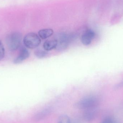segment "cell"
<instances>
[{
	"label": "cell",
	"instance_id": "obj_11",
	"mask_svg": "<svg viewBox=\"0 0 123 123\" xmlns=\"http://www.w3.org/2000/svg\"><path fill=\"white\" fill-rule=\"evenodd\" d=\"M5 49L3 45L0 40V61L3 59L5 56Z\"/></svg>",
	"mask_w": 123,
	"mask_h": 123
},
{
	"label": "cell",
	"instance_id": "obj_2",
	"mask_svg": "<svg viewBox=\"0 0 123 123\" xmlns=\"http://www.w3.org/2000/svg\"><path fill=\"white\" fill-rule=\"evenodd\" d=\"M23 42L26 47L29 49H34L39 45L41 40L37 34L31 32L25 35Z\"/></svg>",
	"mask_w": 123,
	"mask_h": 123
},
{
	"label": "cell",
	"instance_id": "obj_7",
	"mask_svg": "<svg viewBox=\"0 0 123 123\" xmlns=\"http://www.w3.org/2000/svg\"><path fill=\"white\" fill-rule=\"evenodd\" d=\"M57 44V40L55 39L47 40L44 43L43 47L46 51H49L56 48Z\"/></svg>",
	"mask_w": 123,
	"mask_h": 123
},
{
	"label": "cell",
	"instance_id": "obj_1",
	"mask_svg": "<svg viewBox=\"0 0 123 123\" xmlns=\"http://www.w3.org/2000/svg\"><path fill=\"white\" fill-rule=\"evenodd\" d=\"M22 35L18 32H14L8 35L6 38V44L9 50L15 51L20 47Z\"/></svg>",
	"mask_w": 123,
	"mask_h": 123
},
{
	"label": "cell",
	"instance_id": "obj_4",
	"mask_svg": "<svg viewBox=\"0 0 123 123\" xmlns=\"http://www.w3.org/2000/svg\"><path fill=\"white\" fill-rule=\"evenodd\" d=\"M55 39L57 42L55 49L59 51H62L68 47L70 40V37L66 33H61L58 35Z\"/></svg>",
	"mask_w": 123,
	"mask_h": 123
},
{
	"label": "cell",
	"instance_id": "obj_12",
	"mask_svg": "<svg viewBox=\"0 0 123 123\" xmlns=\"http://www.w3.org/2000/svg\"><path fill=\"white\" fill-rule=\"evenodd\" d=\"M101 123H117V121L112 118H107L105 119Z\"/></svg>",
	"mask_w": 123,
	"mask_h": 123
},
{
	"label": "cell",
	"instance_id": "obj_9",
	"mask_svg": "<svg viewBox=\"0 0 123 123\" xmlns=\"http://www.w3.org/2000/svg\"><path fill=\"white\" fill-rule=\"evenodd\" d=\"M35 56L38 58H43L47 56L48 53L46 50H37L35 52Z\"/></svg>",
	"mask_w": 123,
	"mask_h": 123
},
{
	"label": "cell",
	"instance_id": "obj_5",
	"mask_svg": "<svg viewBox=\"0 0 123 123\" xmlns=\"http://www.w3.org/2000/svg\"><path fill=\"white\" fill-rule=\"evenodd\" d=\"M95 35V33L93 30L90 29L86 30L82 35V43L84 45H89L91 44Z\"/></svg>",
	"mask_w": 123,
	"mask_h": 123
},
{
	"label": "cell",
	"instance_id": "obj_3",
	"mask_svg": "<svg viewBox=\"0 0 123 123\" xmlns=\"http://www.w3.org/2000/svg\"><path fill=\"white\" fill-rule=\"evenodd\" d=\"M97 104L96 99L94 97H88L84 98L79 101L77 106L80 109L87 111L91 110L96 106Z\"/></svg>",
	"mask_w": 123,
	"mask_h": 123
},
{
	"label": "cell",
	"instance_id": "obj_10",
	"mask_svg": "<svg viewBox=\"0 0 123 123\" xmlns=\"http://www.w3.org/2000/svg\"><path fill=\"white\" fill-rule=\"evenodd\" d=\"M57 123H72L70 118L66 115H62L60 116Z\"/></svg>",
	"mask_w": 123,
	"mask_h": 123
},
{
	"label": "cell",
	"instance_id": "obj_8",
	"mask_svg": "<svg viewBox=\"0 0 123 123\" xmlns=\"http://www.w3.org/2000/svg\"><path fill=\"white\" fill-rule=\"evenodd\" d=\"M53 34V30L50 29H43L40 30L38 32L39 37L43 39L50 37Z\"/></svg>",
	"mask_w": 123,
	"mask_h": 123
},
{
	"label": "cell",
	"instance_id": "obj_6",
	"mask_svg": "<svg viewBox=\"0 0 123 123\" xmlns=\"http://www.w3.org/2000/svg\"><path fill=\"white\" fill-rule=\"evenodd\" d=\"M29 56L30 53L28 50L24 47L21 48L18 55L14 60V63L15 64L20 63L28 58Z\"/></svg>",
	"mask_w": 123,
	"mask_h": 123
}]
</instances>
